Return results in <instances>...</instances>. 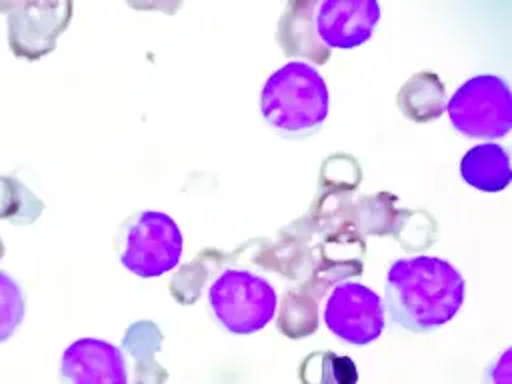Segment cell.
<instances>
[{
  "mask_svg": "<svg viewBox=\"0 0 512 384\" xmlns=\"http://www.w3.org/2000/svg\"><path fill=\"white\" fill-rule=\"evenodd\" d=\"M62 384H128L124 352L100 338L72 342L60 360Z\"/></svg>",
  "mask_w": 512,
  "mask_h": 384,
  "instance_id": "obj_9",
  "label": "cell"
},
{
  "mask_svg": "<svg viewBox=\"0 0 512 384\" xmlns=\"http://www.w3.org/2000/svg\"><path fill=\"white\" fill-rule=\"evenodd\" d=\"M452 126L470 138H500L512 128V94L504 78L480 74L466 80L446 104Z\"/></svg>",
  "mask_w": 512,
  "mask_h": 384,
  "instance_id": "obj_4",
  "label": "cell"
},
{
  "mask_svg": "<svg viewBox=\"0 0 512 384\" xmlns=\"http://www.w3.org/2000/svg\"><path fill=\"white\" fill-rule=\"evenodd\" d=\"M324 322L332 334L348 344H370L384 330L382 298L364 284L340 282L328 296Z\"/></svg>",
  "mask_w": 512,
  "mask_h": 384,
  "instance_id": "obj_6",
  "label": "cell"
},
{
  "mask_svg": "<svg viewBox=\"0 0 512 384\" xmlns=\"http://www.w3.org/2000/svg\"><path fill=\"white\" fill-rule=\"evenodd\" d=\"M314 10V32L328 48L350 50L364 44L380 20L374 0H324Z\"/></svg>",
  "mask_w": 512,
  "mask_h": 384,
  "instance_id": "obj_8",
  "label": "cell"
},
{
  "mask_svg": "<svg viewBox=\"0 0 512 384\" xmlns=\"http://www.w3.org/2000/svg\"><path fill=\"white\" fill-rule=\"evenodd\" d=\"M400 110L418 122L438 118L444 108V86L436 74L420 72L412 76L398 92Z\"/></svg>",
  "mask_w": 512,
  "mask_h": 384,
  "instance_id": "obj_11",
  "label": "cell"
},
{
  "mask_svg": "<svg viewBox=\"0 0 512 384\" xmlns=\"http://www.w3.org/2000/svg\"><path fill=\"white\" fill-rule=\"evenodd\" d=\"M162 344V332L148 320L134 322L124 334V348L136 360V382L134 384H162L160 366L154 362V354Z\"/></svg>",
  "mask_w": 512,
  "mask_h": 384,
  "instance_id": "obj_12",
  "label": "cell"
},
{
  "mask_svg": "<svg viewBox=\"0 0 512 384\" xmlns=\"http://www.w3.org/2000/svg\"><path fill=\"white\" fill-rule=\"evenodd\" d=\"M260 108L266 124L282 136H308L328 116V88L320 72L306 62H288L268 76Z\"/></svg>",
  "mask_w": 512,
  "mask_h": 384,
  "instance_id": "obj_2",
  "label": "cell"
},
{
  "mask_svg": "<svg viewBox=\"0 0 512 384\" xmlns=\"http://www.w3.org/2000/svg\"><path fill=\"white\" fill-rule=\"evenodd\" d=\"M510 352L512 350H504V354L488 368V374H486L488 384H508L510 382Z\"/></svg>",
  "mask_w": 512,
  "mask_h": 384,
  "instance_id": "obj_15",
  "label": "cell"
},
{
  "mask_svg": "<svg viewBox=\"0 0 512 384\" xmlns=\"http://www.w3.org/2000/svg\"><path fill=\"white\" fill-rule=\"evenodd\" d=\"M42 208V200L18 178L0 176V220L24 226L34 222Z\"/></svg>",
  "mask_w": 512,
  "mask_h": 384,
  "instance_id": "obj_13",
  "label": "cell"
},
{
  "mask_svg": "<svg viewBox=\"0 0 512 384\" xmlns=\"http://www.w3.org/2000/svg\"><path fill=\"white\" fill-rule=\"evenodd\" d=\"M4 256V244H2V238H0V258Z\"/></svg>",
  "mask_w": 512,
  "mask_h": 384,
  "instance_id": "obj_16",
  "label": "cell"
},
{
  "mask_svg": "<svg viewBox=\"0 0 512 384\" xmlns=\"http://www.w3.org/2000/svg\"><path fill=\"white\" fill-rule=\"evenodd\" d=\"M24 318V292L20 284L0 270V342H6Z\"/></svg>",
  "mask_w": 512,
  "mask_h": 384,
  "instance_id": "obj_14",
  "label": "cell"
},
{
  "mask_svg": "<svg viewBox=\"0 0 512 384\" xmlns=\"http://www.w3.org/2000/svg\"><path fill=\"white\" fill-rule=\"evenodd\" d=\"M8 10V44L16 56L36 60L54 50L58 34L68 26L70 2H12Z\"/></svg>",
  "mask_w": 512,
  "mask_h": 384,
  "instance_id": "obj_7",
  "label": "cell"
},
{
  "mask_svg": "<svg viewBox=\"0 0 512 384\" xmlns=\"http://www.w3.org/2000/svg\"><path fill=\"white\" fill-rule=\"evenodd\" d=\"M460 176L480 192H500L510 184V156L496 142L478 144L462 156Z\"/></svg>",
  "mask_w": 512,
  "mask_h": 384,
  "instance_id": "obj_10",
  "label": "cell"
},
{
  "mask_svg": "<svg viewBox=\"0 0 512 384\" xmlns=\"http://www.w3.org/2000/svg\"><path fill=\"white\" fill-rule=\"evenodd\" d=\"M182 256V234L178 224L164 212H138L122 236L120 262L142 278L162 276Z\"/></svg>",
  "mask_w": 512,
  "mask_h": 384,
  "instance_id": "obj_5",
  "label": "cell"
},
{
  "mask_svg": "<svg viewBox=\"0 0 512 384\" xmlns=\"http://www.w3.org/2000/svg\"><path fill=\"white\" fill-rule=\"evenodd\" d=\"M210 310L232 334L262 330L276 312V292L268 280L248 270H224L208 290Z\"/></svg>",
  "mask_w": 512,
  "mask_h": 384,
  "instance_id": "obj_3",
  "label": "cell"
},
{
  "mask_svg": "<svg viewBox=\"0 0 512 384\" xmlns=\"http://www.w3.org/2000/svg\"><path fill=\"white\" fill-rule=\"evenodd\" d=\"M460 272L436 256H412L392 262L384 302L390 320L410 332H432L452 320L464 302Z\"/></svg>",
  "mask_w": 512,
  "mask_h": 384,
  "instance_id": "obj_1",
  "label": "cell"
}]
</instances>
